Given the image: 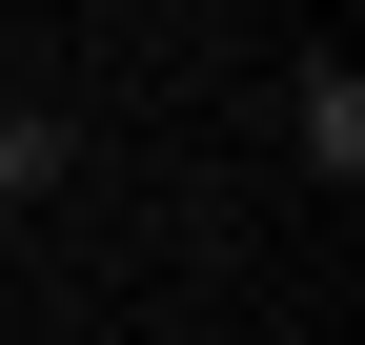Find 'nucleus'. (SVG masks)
<instances>
[{
    "mask_svg": "<svg viewBox=\"0 0 365 345\" xmlns=\"http://www.w3.org/2000/svg\"><path fill=\"white\" fill-rule=\"evenodd\" d=\"M304 163H325V183H365V81H345V61H304Z\"/></svg>",
    "mask_w": 365,
    "mask_h": 345,
    "instance_id": "nucleus-1",
    "label": "nucleus"
},
{
    "mask_svg": "<svg viewBox=\"0 0 365 345\" xmlns=\"http://www.w3.org/2000/svg\"><path fill=\"white\" fill-rule=\"evenodd\" d=\"M0 224H21V203H0Z\"/></svg>",
    "mask_w": 365,
    "mask_h": 345,
    "instance_id": "nucleus-3",
    "label": "nucleus"
},
{
    "mask_svg": "<svg viewBox=\"0 0 365 345\" xmlns=\"http://www.w3.org/2000/svg\"><path fill=\"white\" fill-rule=\"evenodd\" d=\"M21 183H61V122H0V203Z\"/></svg>",
    "mask_w": 365,
    "mask_h": 345,
    "instance_id": "nucleus-2",
    "label": "nucleus"
}]
</instances>
